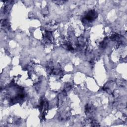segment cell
I'll use <instances>...</instances> for the list:
<instances>
[{
  "label": "cell",
  "instance_id": "6da1fadb",
  "mask_svg": "<svg viewBox=\"0 0 127 127\" xmlns=\"http://www.w3.org/2000/svg\"><path fill=\"white\" fill-rule=\"evenodd\" d=\"M97 17V13L94 10H91L89 11L85 15V19L89 21L94 20Z\"/></svg>",
  "mask_w": 127,
  "mask_h": 127
}]
</instances>
